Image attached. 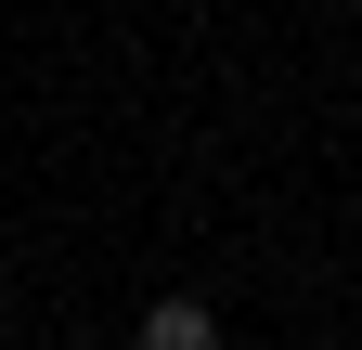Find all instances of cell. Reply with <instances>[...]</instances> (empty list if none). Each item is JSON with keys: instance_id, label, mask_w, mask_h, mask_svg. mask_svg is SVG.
<instances>
[{"instance_id": "1", "label": "cell", "mask_w": 362, "mask_h": 350, "mask_svg": "<svg viewBox=\"0 0 362 350\" xmlns=\"http://www.w3.org/2000/svg\"><path fill=\"white\" fill-rule=\"evenodd\" d=\"M143 350H220V312H207V298H156V312H143Z\"/></svg>"}, {"instance_id": "3", "label": "cell", "mask_w": 362, "mask_h": 350, "mask_svg": "<svg viewBox=\"0 0 362 350\" xmlns=\"http://www.w3.org/2000/svg\"><path fill=\"white\" fill-rule=\"evenodd\" d=\"M65 350H104V337H65Z\"/></svg>"}, {"instance_id": "2", "label": "cell", "mask_w": 362, "mask_h": 350, "mask_svg": "<svg viewBox=\"0 0 362 350\" xmlns=\"http://www.w3.org/2000/svg\"><path fill=\"white\" fill-rule=\"evenodd\" d=\"M0 312H13V273H0Z\"/></svg>"}]
</instances>
